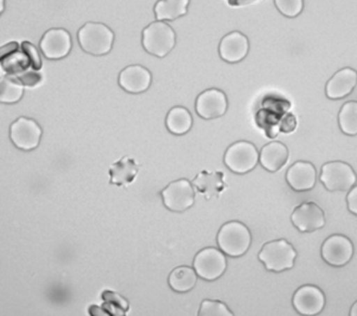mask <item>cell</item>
I'll return each instance as SVG.
<instances>
[{
  "label": "cell",
  "mask_w": 357,
  "mask_h": 316,
  "mask_svg": "<svg viewBox=\"0 0 357 316\" xmlns=\"http://www.w3.org/2000/svg\"><path fill=\"white\" fill-rule=\"evenodd\" d=\"M297 251L285 239L266 243L260 250L258 258L265 269L273 273H282L295 266Z\"/></svg>",
  "instance_id": "4"
},
{
  "label": "cell",
  "mask_w": 357,
  "mask_h": 316,
  "mask_svg": "<svg viewBox=\"0 0 357 316\" xmlns=\"http://www.w3.org/2000/svg\"><path fill=\"white\" fill-rule=\"evenodd\" d=\"M289 159V149L285 144L278 141H273L265 144L259 153V163L261 167L268 172L275 173L280 171Z\"/></svg>",
  "instance_id": "21"
},
{
  "label": "cell",
  "mask_w": 357,
  "mask_h": 316,
  "mask_svg": "<svg viewBox=\"0 0 357 316\" xmlns=\"http://www.w3.org/2000/svg\"><path fill=\"white\" fill-rule=\"evenodd\" d=\"M338 126L346 135H357V101H349L343 105L338 114Z\"/></svg>",
  "instance_id": "27"
},
{
  "label": "cell",
  "mask_w": 357,
  "mask_h": 316,
  "mask_svg": "<svg viewBox=\"0 0 357 316\" xmlns=\"http://www.w3.org/2000/svg\"><path fill=\"white\" fill-rule=\"evenodd\" d=\"M195 188L187 179L175 180L167 185L161 192L163 204L168 210L183 212L193 206L195 200Z\"/></svg>",
  "instance_id": "8"
},
{
  "label": "cell",
  "mask_w": 357,
  "mask_h": 316,
  "mask_svg": "<svg viewBox=\"0 0 357 316\" xmlns=\"http://www.w3.org/2000/svg\"><path fill=\"white\" fill-rule=\"evenodd\" d=\"M347 205H348V210L353 215L357 216V185L350 188L349 193L347 195Z\"/></svg>",
  "instance_id": "34"
},
{
  "label": "cell",
  "mask_w": 357,
  "mask_h": 316,
  "mask_svg": "<svg viewBox=\"0 0 357 316\" xmlns=\"http://www.w3.org/2000/svg\"><path fill=\"white\" fill-rule=\"evenodd\" d=\"M292 306L299 315H319L326 306V296L316 285H302L292 296Z\"/></svg>",
  "instance_id": "10"
},
{
  "label": "cell",
  "mask_w": 357,
  "mask_h": 316,
  "mask_svg": "<svg viewBox=\"0 0 357 316\" xmlns=\"http://www.w3.org/2000/svg\"><path fill=\"white\" fill-rule=\"evenodd\" d=\"M77 38L84 52L93 56H103L113 49L115 35L105 24L89 22L78 30Z\"/></svg>",
  "instance_id": "1"
},
{
  "label": "cell",
  "mask_w": 357,
  "mask_h": 316,
  "mask_svg": "<svg viewBox=\"0 0 357 316\" xmlns=\"http://www.w3.org/2000/svg\"><path fill=\"white\" fill-rule=\"evenodd\" d=\"M190 0H159L154 6L156 20H175L188 13Z\"/></svg>",
  "instance_id": "24"
},
{
  "label": "cell",
  "mask_w": 357,
  "mask_h": 316,
  "mask_svg": "<svg viewBox=\"0 0 357 316\" xmlns=\"http://www.w3.org/2000/svg\"><path fill=\"white\" fill-rule=\"evenodd\" d=\"M121 88L130 94H141L152 84V74L142 66H129L119 75Z\"/></svg>",
  "instance_id": "15"
},
{
  "label": "cell",
  "mask_w": 357,
  "mask_h": 316,
  "mask_svg": "<svg viewBox=\"0 0 357 316\" xmlns=\"http://www.w3.org/2000/svg\"><path fill=\"white\" fill-rule=\"evenodd\" d=\"M176 35L169 24L156 20L144 29L142 45L148 54L163 59L174 49Z\"/></svg>",
  "instance_id": "2"
},
{
  "label": "cell",
  "mask_w": 357,
  "mask_h": 316,
  "mask_svg": "<svg viewBox=\"0 0 357 316\" xmlns=\"http://www.w3.org/2000/svg\"><path fill=\"white\" fill-rule=\"evenodd\" d=\"M24 84L11 75L1 76L0 80V101L1 103H16L23 98Z\"/></svg>",
  "instance_id": "26"
},
{
  "label": "cell",
  "mask_w": 357,
  "mask_h": 316,
  "mask_svg": "<svg viewBox=\"0 0 357 316\" xmlns=\"http://www.w3.org/2000/svg\"><path fill=\"white\" fill-rule=\"evenodd\" d=\"M253 1H257V0H229V5H232V6L251 4Z\"/></svg>",
  "instance_id": "36"
},
{
  "label": "cell",
  "mask_w": 357,
  "mask_h": 316,
  "mask_svg": "<svg viewBox=\"0 0 357 316\" xmlns=\"http://www.w3.org/2000/svg\"><path fill=\"white\" fill-rule=\"evenodd\" d=\"M39 47L47 59H62L70 54L73 39L66 29H50L40 39Z\"/></svg>",
  "instance_id": "12"
},
{
  "label": "cell",
  "mask_w": 357,
  "mask_h": 316,
  "mask_svg": "<svg viewBox=\"0 0 357 316\" xmlns=\"http://www.w3.org/2000/svg\"><path fill=\"white\" fill-rule=\"evenodd\" d=\"M22 49H23L24 52L26 54L27 57L30 59L33 70H40V68H42V59H40V56H39L37 47H36L33 44L29 43V42H24V43L22 44Z\"/></svg>",
  "instance_id": "30"
},
{
  "label": "cell",
  "mask_w": 357,
  "mask_h": 316,
  "mask_svg": "<svg viewBox=\"0 0 357 316\" xmlns=\"http://www.w3.org/2000/svg\"><path fill=\"white\" fill-rule=\"evenodd\" d=\"M102 299L105 300V302H110V303H113V305L117 306L120 308L125 309L126 312H128V301L125 300L119 294L114 293V292H105L102 294Z\"/></svg>",
  "instance_id": "31"
},
{
  "label": "cell",
  "mask_w": 357,
  "mask_h": 316,
  "mask_svg": "<svg viewBox=\"0 0 357 316\" xmlns=\"http://www.w3.org/2000/svg\"><path fill=\"white\" fill-rule=\"evenodd\" d=\"M350 315L357 316V301L354 303L353 307L350 309Z\"/></svg>",
  "instance_id": "37"
},
{
  "label": "cell",
  "mask_w": 357,
  "mask_h": 316,
  "mask_svg": "<svg viewBox=\"0 0 357 316\" xmlns=\"http://www.w3.org/2000/svg\"><path fill=\"white\" fill-rule=\"evenodd\" d=\"M217 242L224 254L231 257H241L249 251L252 237L249 227L243 223L229 222L218 232Z\"/></svg>",
  "instance_id": "3"
},
{
  "label": "cell",
  "mask_w": 357,
  "mask_h": 316,
  "mask_svg": "<svg viewBox=\"0 0 357 316\" xmlns=\"http://www.w3.org/2000/svg\"><path fill=\"white\" fill-rule=\"evenodd\" d=\"M89 312L91 315H108V312L103 307H98V306L90 307Z\"/></svg>",
  "instance_id": "35"
},
{
  "label": "cell",
  "mask_w": 357,
  "mask_h": 316,
  "mask_svg": "<svg viewBox=\"0 0 357 316\" xmlns=\"http://www.w3.org/2000/svg\"><path fill=\"white\" fill-rule=\"evenodd\" d=\"M42 134V128L35 120L24 116L17 119L10 128V137L13 144L26 152L38 147Z\"/></svg>",
  "instance_id": "9"
},
{
  "label": "cell",
  "mask_w": 357,
  "mask_h": 316,
  "mask_svg": "<svg viewBox=\"0 0 357 316\" xmlns=\"http://www.w3.org/2000/svg\"><path fill=\"white\" fill-rule=\"evenodd\" d=\"M275 5L283 16L287 18H295L303 11L304 1L303 0H275Z\"/></svg>",
  "instance_id": "29"
},
{
  "label": "cell",
  "mask_w": 357,
  "mask_h": 316,
  "mask_svg": "<svg viewBox=\"0 0 357 316\" xmlns=\"http://www.w3.org/2000/svg\"><path fill=\"white\" fill-rule=\"evenodd\" d=\"M140 164L130 156H125L120 160L110 165L109 167V183L120 188H128L134 183L136 176L139 174Z\"/></svg>",
  "instance_id": "19"
},
{
  "label": "cell",
  "mask_w": 357,
  "mask_h": 316,
  "mask_svg": "<svg viewBox=\"0 0 357 316\" xmlns=\"http://www.w3.org/2000/svg\"><path fill=\"white\" fill-rule=\"evenodd\" d=\"M321 255L329 266H346L354 256L353 243L343 234H333L323 243Z\"/></svg>",
  "instance_id": "11"
},
{
  "label": "cell",
  "mask_w": 357,
  "mask_h": 316,
  "mask_svg": "<svg viewBox=\"0 0 357 316\" xmlns=\"http://www.w3.org/2000/svg\"><path fill=\"white\" fill-rule=\"evenodd\" d=\"M227 108V96L224 91L215 88L202 91L195 101V112L205 120H213L225 115Z\"/></svg>",
  "instance_id": "13"
},
{
  "label": "cell",
  "mask_w": 357,
  "mask_h": 316,
  "mask_svg": "<svg viewBox=\"0 0 357 316\" xmlns=\"http://www.w3.org/2000/svg\"><path fill=\"white\" fill-rule=\"evenodd\" d=\"M193 186L200 192L206 200H214L227 188L224 181V173L202 171L193 180Z\"/></svg>",
  "instance_id": "20"
},
{
  "label": "cell",
  "mask_w": 357,
  "mask_h": 316,
  "mask_svg": "<svg viewBox=\"0 0 357 316\" xmlns=\"http://www.w3.org/2000/svg\"><path fill=\"white\" fill-rule=\"evenodd\" d=\"M296 126H297L296 117L292 114H287L280 122V130L285 134L291 133L292 130H295Z\"/></svg>",
  "instance_id": "32"
},
{
  "label": "cell",
  "mask_w": 357,
  "mask_h": 316,
  "mask_svg": "<svg viewBox=\"0 0 357 316\" xmlns=\"http://www.w3.org/2000/svg\"><path fill=\"white\" fill-rule=\"evenodd\" d=\"M319 180L328 191H349L356 185L354 168L343 161H331L321 168Z\"/></svg>",
  "instance_id": "5"
},
{
  "label": "cell",
  "mask_w": 357,
  "mask_h": 316,
  "mask_svg": "<svg viewBox=\"0 0 357 316\" xmlns=\"http://www.w3.org/2000/svg\"><path fill=\"white\" fill-rule=\"evenodd\" d=\"M198 281V273L195 268L178 266L172 271L168 278V285L176 293H187L195 288Z\"/></svg>",
  "instance_id": "23"
},
{
  "label": "cell",
  "mask_w": 357,
  "mask_h": 316,
  "mask_svg": "<svg viewBox=\"0 0 357 316\" xmlns=\"http://www.w3.org/2000/svg\"><path fill=\"white\" fill-rule=\"evenodd\" d=\"M193 126V117L185 107H174L168 112L166 127L174 135L188 133Z\"/></svg>",
  "instance_id": "25"
},
{
  "label": "cell",
  "mask_w": 357,
  "mask_h": 316,
  "mask_svg": "<svg viewBox=\"0 0 357 316\" xmlns=\"http://www.w3.org/2000/svg\"><path fill=\"white\" fill-rule=\"evenodd\" d=\"M291 222L301 232H314L326 225V216L316 203H303L292 212Z\"/></svg>",
  "instance_id": "14"
},
{
  "label": "cell",
  "mask_w": 357,
  "mask_h": 316,
  "mask_svg": "<svg viewBox=\"0 0 357 316\" xmlns=\"http://www.w3.org/2000/svg\"><path fill=\"white\" fill-rule=\"evenodd\" d=\"M356 86L357 71L353 68H344L337 71L326 83V98L331 100L347 98Z\"/></svg>",
  "instance_id": "18"
},
{
  "label": "cell",
  "mask_w": 357,
  "mask_h": 316,
  "mask_svg": "<svg viewBox=\"0 0 357 316\" xmlns=\"http://www.w3.org/2000/svg\"><path fill=\"white\" fill-rule=\"evenodd\" d=\"M249 50V39L239 31L229 32L219 44V55L227 63L241 62Z\"/></svg>",
  "instance_id": "16"
},
{
  "label": "cell",
  "mask_w": 357,
  "mask_h": 316,
  "mask_svg": "<svg viewBox=\"0 0 357 316\" xmlns=\"http://www.w3.org/2000/svg\"><path fill=\"white\" fill-rule=\"evenodd\" d=\"M8 49V52H1L3 59H1V67L3 70L6 71L8 75L11 76H20L22 75L23 71L26 70V68L29 67V64L31 66L30 59L27 57L25 52H20L18 51V44L10 43L8 45H4Z\"/></svg>",
  "instance_id": "22"
},
{
  "label": "cell",
  "mask_w": 357,
  "mask_h": 316,
  "mask_svg": "<svg viewBox=\"0 0 357 316\" xmlns=\"http://www.w3.org/2000/svg\"><path fill=\"white\" fill-rule=\"evenodd\" d=\"M16 78H18L20 82L23 83L24 86H35L40 82L42 76L39 74H36V73H27V74L20 75Z\"/></svg>",
  "instance_id": "33"
},
{
  "label": "cell",
  "mask_w": 357,
  "mask_h": 316,
  "mask_svg": "<svg viewBox=\"0 0 357 316\" xmlns=\"http://www.w3.org/2000/svg\"><path fill=\"white\" fill-rule=\"evenodd\" d=\"M224 163L233 173L245 174L251 172L259 163V153L249 141H238L226 151Z\"/></svg>",
  "instance_id": "6"
},
{
  "label": "cell",
  "mask_w": 357,
  "mask_h": 316,
  "mask_svg": "<svg viewBox=\"0 0 357 316\" xmlns=\"http://www.w3.org/2000/svg\"><path fill=\"white\" fill-rule=\"evenodd\" d=\"M193 266L199 278H204L206 281H215L225 273L227 261L222 250L206 248L197 254Z\"/></svg>",
  "instance_id": "7"
},
{
  "label": "cell",
  "mask_w": 357,
  "mask_h": 316,
  "mask_svg": "<svg viewBox=\"0 0 357 316\" xmlns=\"http://www.w3.org/2000/svg\"><path fill=\"white\" fill-rule=\"evenodd\" d=\"M200 316H232L233 313L220 301H202L199 310Z\"/></svg>",
  "instance_id": "28"
},
{
  "label": "cell",
  "mask_w": 357,
  "mask_h": 316,
  "mask_svg": "<svg viewBox=\"0 0 357 316\" xmlns=\"http://www.w3.org/2000/svg\"><path fill=\"white\" fill-rule=\"evenodd\" d=\"M317 172L314 165L307 161H297L287 170L289 186L297 192L310 191L316 185Z\"/></svg>",
  "instance_id": "17"
}]
</instances>
